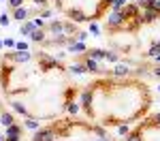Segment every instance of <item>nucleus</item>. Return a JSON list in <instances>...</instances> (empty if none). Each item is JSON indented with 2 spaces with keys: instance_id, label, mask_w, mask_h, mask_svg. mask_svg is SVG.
I'll return each instance as SVG.
<instances>
[{
  "instance_id": "obj_7",
  "label": "nucleus",
  "mask_w": 160,
  "mask_h": 141,
  "mask_svg": "<svg viewBox=\"0 0 160 141\" xmlns=\"http://www.w3.org/2000/svg\"><path fill=\"white\" fill-rule=\"evenodd\" d=\"M68 15H71V19H75V22H86V15H83V11H79V9H73Z\"/></svg>"
},
{
  "instance_id": "obj_27",
  "label": "nucleus",
  "mask_w": 160,
  "mask_h": 141,
  "mask_svg": "<svg viewBox=\"0 0 160 141\" xmlns=\"http://www.w3.org/2000/svg\"><path fill=\"white\" fill-rule=\"evenodd\" d=\"M22 2H24V0H11L9 4H11L13 9H19V7H22Z\"/></svg>"
},
{
  "instance_id": "obj_29",
  "label": "nucleus",
  "mask_w": 160,
  "mask_h": 141,
  "mask_svg": "<svg viewBox=\"0 0 160 141\" xmlns=\"http://www.w3.org/2000/svg\"><path fill=\"white\" fill-rule=\"evenodd\" d=\"M4 47H15V41H11V38H7V41H4Z\"/></svg>"
},
{
  "instance_id": "obj_10",
  "label": "nucleus",
  "mask_w": 160,
  "mask_h": 141,
  "mask_svg": "<svg viewBox=\"0 0 160 141\" xmlns=\"http://www.w3.org/2000/svg\"><path fill=\"white\" fill-rule=\"evenodd\" d=\"M0 124H2V126H11V124H13V115L4 111V113L0 115Z\"/></svg>"
},
{
  "instance_id": "obj_8",
  "label": "nucleus",
  "mask_w": 160,
  "mask_h": 141,
  "mask_svg": "<svg viewBox=\"0 0 160 141\" xmlns=\"http://www.w3.org/2000/svg\"><path fill=\"white\" fill-rule=\"evenodd\" d=\"M51 32L58 34V37H64V26H62L60 22H53V24H51Z\"/></svg>"
},
{
  "instance_id": "obj_24",
  "label": "nucleus",
  "mask_w": 160,
  "mask_h": 141,
  "mask_svg": "<svg viewBox=\"0 0 160 141\" xmlns=\"http://www.w3.org/2000/svg\"><path fill=\"white\" fill-rule=\"evenodd\" d=\"M26 126H28V128H32V130H38V122H37V120H32V118H30V120L26 122Z\"/></svg>"
},
{
  "instance_id": "obj_13",
  "label": "nucleus",
  "mask_w": 160,
  "mask_h": 141,
  "mask_svg": "<svg viewBox=\"0 0 160 141\" xmlns=\"http://www.w3.org/2000/svg\"><path fill=\"white\" fill-rule=\"evenodd\" d=\"M7 137H19V126H15V124L7 126Z\"/></svg>"
},
{
  "instance_id": "obj_18",
  "label": "nucleus",
  "mask_w": 160,
  "mask_h": 141,
  "mask_svg": "<svg viewBox=\"0 0 160 141\" xmlns=\"http://www.w3.org/2000/svg\"><path fill=\"white\" fill-rule=\"evenodd\" d=\"M137 7H126V11H124V17H126V19H128V17H135L137 15Z\"/></svg>"
},
{
  "instance_id": "obj_2",
  "label": "nucleus",
  "mask_w": 160,
  "mask_h": 141,
  "mask_svg": "<svg viewBox=\"0 0 160 141\" xmlns=\"http://www.w3.org/2000/svg\"><path fill=\"white\" fill-rule=\"evenodd\" d=\"M124 22H126V17H124L122 11H113L107 17V24H109V28H120V26H124Z\"/></svg>"
},
{
  "instance_id": "obj_31",
  "label": "nucleus",
  "mask_w": 160,
  "mask_h": 141,
  "mask_svg": "<svg viewBox=\"0 0 160 141\" xmlns=\"http://www.w3.org/2000/svg\"><path fill=\"white\" fill-rule=\"evenodd\" d=\"M34 2H37L38 7H45V4H47V0H34Z\"/></svg>"
},
{
  "instance_id": "obj_34",
  "label": "nucleus",
  "mask_w": 160,
  "mask_h": 141,
  "mask_svg": "<svg viewBox=\"0 0 160 141\" xmlns=\"http://www.w3.org/2000/svg\"><path fill=\"white\" fill-rule=\"evenodd\" d=\"M96 141H109V139H107V137H98Z\"/></svg>"
},
{
  "instance_id": "obj_6",
  "label": "nucleus",
  "mask_w": 160,
  "mask_h": 141,
  "mask_svg": "<svg viewBox=\"0 0 160 141\" xmlns=\"http://www.w3.org/2000/svg\"><path fill=\"white\" fill-rule=\"evenodd\" d=\"M34 30H37V24H34V22H24V26H22V34H30V37H32Z\"/></svg>"
},
{
  "instance_id": "obj_37",
  "label": "nucleus",
  "mask_w": 160,
  "mask_h": 141,
  "mask_svg": "<svg viewBox=\"0 0 160 141\" xmlns=\"http://www.w3.org/2000/svg\"><path fill=\"white\" fill-rule=\"evenodd\" d=\"M107 2H111V4H113V2H115V0H107Z\"/></svg>"
},
{
  "instance_id": "obj_36",
  "label": "nucleus",
  "mask_w": 160,
  "mask_h": 141,
  "mask_svg": "<svg viewBox=\"0 0 160 141\" xmlns=\"http://www.w3.org/2000/svg\"><path fill=\"white\" fill-rule=\"evenodd\" d=\"M0 141H7V137H0Z\"/></svg>"
},
{
  "instance_id": "obj_21",
  "label": "nucleus",
  "mask_w": 160,
  "mask_h": 141,
  "mask_svg": "<svg viewBox=\"0 0 160 141\" xmlns=\"http://www.w3.org/2000/svg\"><path fill=\"white\" fill-rule=\"evenodd\" d=\"M43 38H45V34H43V30H34V32H32V41H43Z\"/></svg>"
},
{
  "instance_id": "obj_33",
  "label": "nucleus",
  "mask_w": 160,
  "mask_h": 141,
  "mask_svg": "<svg viewBox=\"0 0 160 141\" xmlns=\"http://www.w3.org/2000/svg\"><path fill=\"white\" fill-rule=\"evenodd\" d=\"M154 75H156V77H160V66L156 68V71H154Z\"/></svg>"
},
{
  "instance_id": "obj_9",
  "label": "nucleus",
  "mask_w": 160,
  "mask_h": 141,
  "mask_svg": "<svg viewBox=\"0 0 160 141\" xmlns=\"http://www.w3.org/2000/svg\"><path fill=\"white\" fill-rule=\"evenodd\" d=\"M13 58H15V62H28L30 60V53L28 51H17Z\"/></svg>"
},
{
  "instance_id": "obj_1",
  "label": "nucleus",
  "mask_w": 160,
  "mask_h": 141,
  "mask_svg": "<svg viewBox=\"0 0 160 141\" xmlns=\"http://www.w3.org/2000/svg\"><path fill=\"white\" fill-rule=\"evenodd\" d=\"M56 139V130L53 128H38L32 141H53Z\"/></svg>"
},
{
  "instance_id": "obj_19",
  "label": "nucleus",
  "mask_w": 160,
  "mask_h": 141,
  "mask_svg": "<svg viewBox=\"0 0 160 141\" xmlns=\"http://www.w3.org/2000/svg\"><path fill=\"white\" fill-rule=\"evenodd\" d=\"M88 68H86V64H73L71 66V73H86Z\"/></svg>"
},
{
  "instance_id": "obj_15",
  "label": "nucleus",
  "mask_w": 160,
  "mask_h": 141,
  "mask_svg": "<svg viewBox=\"0 0 160 141\" xmlns=\"http://www.w3.org/2000/svg\"><path fill=\"white\" fill-rule=\"evenodd\" d=\"M113 73H115V75H128V64H118Z\"/></svg>"
},
{
  "instance_id": "obj_23",
  "label": "nucleus",
  "mask_w": 160,
  "mask_h": 141,
  "mask_svg": "<svg viewBox=\"0 0 160 141\" xmlns=\"http://www.w3.org/2000/svg\"><path fill=\"white\" fill-rule=\"evenodd\" d=\"M71 51H86V45L83 43H73L71 45Z\"/></svg>"
},
{
  "instance_id": "obj_35",
  "label": "nucleus",
  "mask_w": 160,
  "mask_h": 141,
  "mask_svg": "<svg viewBox=\"0 0 160 141\" xmlns=\"http://www.w3.org/2000/svg\"><path fill=\"white\" fill-rule=\"evenodd\" d=\"M156 122H158V124H160V115H156Z\"/></svg>"
},
{
  "instance_id": "obj_16",
  "label": "nucleus",
  "mask_w": 160,
  "mask_h": 141,
  "mask_svg": "<svg viewBox=\"0 0 160 141\" xmlns=\"http://www.w3.org/2000/svg\"><path fill=\"white\" fill-rule=\"evenodd\" d=\"M148 56H152V58H156V56H160V43H156V45H152V47H149Z\"/></svg>"
},
{
  "instance_id": "obj_5",
  "label": "nucleus",
  "mask_w": 160,
  "mask_h": 141,
  "mask_svg": "<svg viewBox=\"0 0 160 141\" xmlns=\"http://www.w3.org/2000/svg\"><path fill=\"white\" fill-rule=\"evenodd\" d=\"M158 11H152V9H145L143 13V17H141V22H154V19H158Z\"/></svg>"
},
{
  "instance_id": "obj_12",
  "label": "nucleus",
  "mask_w": 160,
  "mask_h": 141,
  "mask_svg": "<svg viewBox=\"0 0 160 141\" xmlns=\"http://www.w3.org/2000/svg\"><path fill=\"white\" fill-rule=\"evenodd\" d=\"M81 103H83V107H86V109H90V105H92V92H90V90H88V92H83Z\"/></svg>"
},
{
  "instance_id": "obj_3",
  "label": "nucleus",
  "mask_w": 160,
  "mask_h": 141,
  "mask_svg": "<svg viewBox=\"0 0 160 141\" xmlns=\"http://www.w3.org/2000/svg\"><path fill=\"white\" fill-rule=\"evenodd\" d=\"M139 4L145 7V9H152V11H158L160 13V0H141Z\"/></svg>"
},
{
  "instance_id": "obj_4",
  "label": "nucleus",
  "mask_w": 160,
  "mask_h": 141,
  "mask_svg": "<svg viewBox=\"0 0 160 141\" xmlns=\"http://www.w3.org/2000/svg\"><path fill=\"white\" fill-rule=\"evenodd\" d=\"M41 64H43V68H56L58 66V62L49 56H45V53H41Z\"/></svg>"
},
{
  "instance_id": "obj_22",
  "label": "nucleus",
  "mask_w": 160,
  "mask_h": 141,
  "mask_svg": "<svg viewBox=\"0 0 160 141\" xmlns=\"http://www.w3.org/2000/svg\"><path fill=\"white\" fill-rule=\"evenodd\" d=\"M126 141H143L141 133H132V135H126Z\"/></svg>"
},
{
  "instance_id": "obj_32",
  "label": "nucleus",
  "mask_w": 160,
  "mask_h": 141,
  "mask_svg": "<svg viewBox=\"0 0 160 141\" xmlns=\"http://www.w3.org/2000/svg\"><path fill=\"white\" fill-rule=\"evenodd\" d=\"M7 141H19V137H7Z\"/></svg>"
},
{
  "instance_id": "obj_14",
  "label": "nucleus",
  "mask_w": 160,
  "mask_h": 141,
  "mask_svg": "<svg viewBox=\"0 0 160 141\" xmlns=\"http://www.w3.org/2000/svg\"><path fill=\"white\" fill-rule=\"evenodd\" d=\"M88 53H90V58H107V51L102 49H90Z\"/></svg>"
},
{
  "instance_id": "obj_25",
  "label": "nucleus",
  "mask_w": 160,
  "mask_h": 141,
  "mask_svg": "<svg viewBox=\"0 0 160 141\" xmlns=\"http://www.w3.org/2000/svg\"><path fill=\"white\" fill-rule=\"evenodd\" d=\"M9 22H11V19H9V15H7V13H2V15H0V26H9Z\"/></svg>"
},
{
  "instance_id": "obj_11",
  "label": "nucleus",
  "mask_w": 160,
  "mask_h": 141,
  "mask_svg": "<svg viewBox=\"0 0 160 141\" xmlns=\"http://www.w3.org/2000/svg\"><path fill=\"white\" fill-rule=\"evenodd\" d=\"M13 15H15V19H19V22H26V17H28V11L19 7V9H15V13H13Z\"/></svg>"
},
{
  "instance_id": "obj_17",
  "label": "nucleus",
  "mask_w": 160,
  "mask_h": 141,
  "mask_svg": "<svg viewBox=\"0 0 160 141\" xmlns=\"http://www.w3.org/2000/svg\"><path fill=\"white\" fill-rule=\"evenodd\" d=\"M86 68H88V71H92V73H96V71H98V64L94 62V58H90V60L86 62Z\"/></svg>"
},
{
  "instance_id": "obj_28",
  "label": "nucleus",
  "mask_w": 160,
  "mask_h": 141,
  "mask_svg": "<svg viewBox=\"0 0 160 141\" xmlns=\"http://www.w3.org/2000/svg\"><path fill=\"white\" fill-rule=\"evenodd\" d=\"M107 60H109V62H115V60H118V56H115V53H109V51H107Z\"/></svg>"
},
{
  "instance_id": "obj_20",
  "label": "nucleus",
  "mask_w": 160,
  "mask_h": 141,
  "mask_svg": "<svg viewBox=\"0 0 160 141\" xmlns=\"http://www.w3.org/2000/svg\"><path fill=\"white\" fill-rule=\"evenodd\" d=\"M13 109H15V111H17V113H24V115H28V111H26V107L24 105H22V103H13Z\"/></svg>"
},
{
  "instance_id": "obj_30",
  "label": "nucleus",
  "mask_w": 160,
  "mask_h": 141,
  "mask_svg": "<svg viewBox=\"0 0 160 141\" xmlns=\"http://www.w3.org/2000/svg\"><path fill=\"white\" fill-rule=\"evenodd\" d=\"M120 135H128V126H120Z\"/></svg>"
},
{
  "instance_id": "obj_26",
  "label": "nucleus",
  "mask_w": 160,
  "mask_h": 141,
  "mask_svg": "<svg viewBox=\"0 0 160 141\" xmlns=\"http://www.w3.org/2000/svg\"><path fill=\"white\" fill-rule=\"evenodd\" d=\"M66 107H68V111H71V113H77V111H79V107H77V105H75V103H66Z\"/></svg>"
}]
</instances>
